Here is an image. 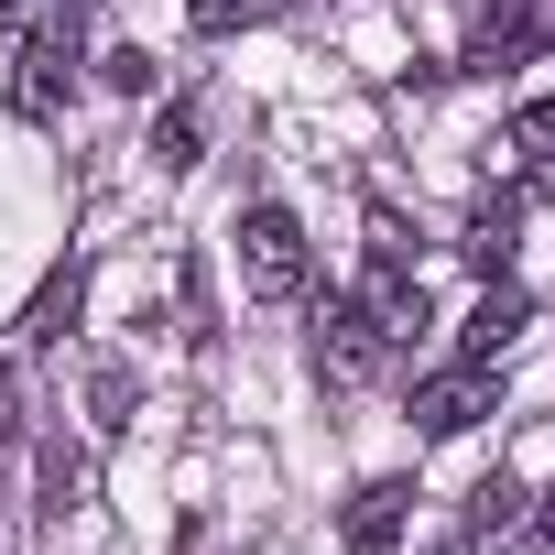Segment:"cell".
I'll use <instances>...</instances> for the list:
<instances>
[{
  "instance_id": "1",
  "label": "cell",
  "mask_w": 555,
  "mask_h": 555,
  "mask_svg": "<svg viewBox=\"0 0 555 555\" xmlns=\"http://www.w3.org/2000/svg\"><path fill=\"white\" fill-rule=\"evenodd\" d=\"M240 284L261 295V306H295L306 295V229H295V207H250L240 218Z\"/></svg>"
},
{
  "instance_id": "2",
  "label": "cell",
  "mask_w": 555,
  "mask_h": 555,
  "mask_svg": "<svg viewBox=\"0 0 555 555\" xmlns=\"http://www.w3.org/2000/svg\"><path fill=\"white\" fill-rule=\"evenodd\" d=\"M66 88H77V12H66V23L34 12V34H23V55H12V109H23V120H55Z\"/></svg>"
},
{
  "instance_id": "3",
  "label": "cell",
  "mask_w": 555,
  "mask_h": 555,
  "mask_svg": "<svg viewBox=\"0 0 555 555\" xmlns=\"http://www.w3.org/2000/svg\"><path fill=\"white\" fill-rule=\"evenodd\" d=\"M382 349H392V338L371 327V306H360V295H327V306H317V360H327L338 382H371V371H382Z\"/></svg>"
},
{
  "instance_id": "4",
  "label": "cell",
  "mask_w": 555,
  "mask_h": 555,
  "mask_svg": "<svg viewBox=\"0 0 555 555\" xmlns=\"http://www.w3.org/2000/svg\"><path fill=\"white\" fill-rule=\"evenodd\" d=\"M490 392H501V382H490L479 360H457V371H436V382L414 392V436H468V425L490 414Z\"/></svg>"
},
{
  "instance_id": "5",
  "label": "cell",
  "mask_w": 555,
  "mask_h": 555,
  "mask_svg": "<svg viewBox=\"0 0 555 555\" xmlns=\"http://www.w3.org/2000/svg\"><path fill=\"white\" fill-rule=\"evenodd\" d=\"M522 44H544V0H490V23L468 34V77H501Z\"/></svg>"
},
{
  "instance_id": "6",
  "label": "cell",
  "mask_w": 555,
  "mask_h": 555,
  "mask_svg": "<svg viewBox=\"0 0 555 555\" xmlns=\"http://www.w3.org/2000/svg\"><path fill=\"white\" fill-rule=\"evenodd\" d=\"M360 306H371V327H382V338H414V327H425V284H414V261H382V250H371Z\"/></svg>"
},
{
  "instance_id": "7",
  "label": "cell",
  "mask_w": 555,
  "mask_h": 555,
  "mask_svg": "<svg viewBox=\"0 0 555 555\" xmlns=\"http://www.w3.org/2000/svg\"><path fill=\"white\" fill-rule=\"evenodd\" d=\"M522 317H533V295H522V284H490V295H479V317L457 327V360L501 371V349H512V327H522Z\"/></svg>"
},
{
  "instance_id": "8",
  "label": "cell",
  "mask_w": 555,
  "mask_h": 555,
  "mask_svg": "<svg viewBox=\"0 0 555 555\" xmlns=\"http://www.w3.org/2000/svg\"><path fill=\"white\" fill-rule=\"evenodd\" d=\"M414 522V479H371L349 501V555H392V533Z\"/></svg>"
},
{
  "instance_id": "9",
  "label": "cell",
  "mask_w": 555,
  "mask_h": 555,
  "mask_svg": "<svg viewBox=\"0 0 555 555\" xmlns=\"http://www.w3.org/2000/svg\"><path fill=\"white\" fill-rule=\"evenodd\" d=\"M501 533H533V490H522L512 468H490V479L468 490V544H501Z\"/></svg>"
},
{
  "instance_id": "10",
  "label": "cell",
  "mask_w": 555,
  "mask_h": 555,
  "mask_svg": "<svg viewBox=\"0 0 555 555\" xmlns=\"http://www.w3.org/2000/svg\"><path fill=\"white\" fill-rule=\"evenodd\" d=\"M512 229H522V196H479V207H468V240H457V250H468L479 272H501V261H512Z\"/></svg>"
},
{
  "instance_id": "11",
  "label": "cell",
  "mask_w": 555,
  "mask_h": 555,
  "mask_svg": "<svg viewBox=\"0 0 555 555\" xmlns=\"http://www.w3.org/2000/svg\"><path fill=\"white\" fill-rule=\"evenodd\" d=\"M196 142H207V120H196V99H175V109L153 120V164H175V175H185V164H196Z\"/></svg>"
},
{
  "instance_id": "12",
  "label": "cell",
  "mask_w": 555,
  "mask_h": 555,
  "mask_svg": "<svg viewBox=\"0 0 555 555\" xmlns=\"http://www.w3.org/2000/svg\"><path fill=\"white\" fill-rule=\"evenodd\" d=\"M77 501H88V457H66V447H44V512L66 522Z\"/></svg>"
},
{
  "instance_id": "13",
  "label": "cell",
  "mask_w": 555,
  "mask_h": 555,
  "mask_svg": "<svg viewBox=\"0 0 555 555\" xmlns=\"http://www.w3.org/2000/svg\"><path fill=\"white\" fill-rule=\"evenodd\" d=\"M512 153H555V99H522L512 109Z\"/></svg>"
},
{
  "instance_id": "14",
  "label": "cell",
  "mask_w": 555,
  "mask_h": 555,
  "mask_svg": "<svg viewBox=\"0 0 555 555\" xmlns=\"http://www.w3.org/2000/svg\"><path fill=\"white\" fill-rule=\"evenodd\" d=\"M66 317H77V272H66V284H44V306H34L23 338H66Z\"/></svg>"
},
{
  "instance_id": "15",
  "label": "cell",
  "mask_w": 555,
  "mask_h": 555,
  "mask_svg": "<svg viewBox=\"0 0 555 555\" xmlns=\"http://www.w3.org/2000/svg\"><path fill=\"white\" fill-rule=\"evenodd\" d=\"M185 12H196V34H229V23H261L272 0H185Z\"/></svg>"
},
{
  "instance_id": "16",
  "label": "cell",
  "mask_w": 555,
  "mask_h": 555,
  "mask_svg": "<svg viewBox=\"0 0 555 555\" xmlns=\"http://www.w3.org/2000/svg\"><path fill=\"white\" fill-rule=\"evenodd\" d=\"M109 88H153V55L142 44H109Z\"/></svg>"
},
{
  "instance_id": "17",
  "label": "cell",
  "mask_w": 555,
  "mask_h": 555,
  "mask_svg": "<svg viewBox=\"0 0 555 555\" xmlns=\"http://www.w3.org/2000/svg\"><path fill=\"white\" fill-rule=\"evenodd\" d=\"M99 425H131V371H99Z\"/></svg>"
},
{
  "instance_id": "18",
  "label": "cell",
  "mask_w": 555,
  "mask_h": 555,
  "mask_svg": "<svg viewBox=\"0 0 555 555\" xmlns=\"http://www.w3.org/2000/svg\"><path fill=\"white\" fill-rule=\"evenodd\" d=\"M425 555H479V544H468V533H436V544H425Z\"/></svg>"
},
{
  "instance_id": "19",
  "label": "cell",
  "mask_w": 555,
  "mask_h": 555,
  "mask_svg": "<svg viewBox=\"0 0 555 555\" xmlns=\"http://www.w3.org/2000/svg\"><path fill=\"white\" fill-rule=\"evenodd\" d=\"M0 436H12V360H0Z\"/></svg>"
},
{
  "instance_id": "20",
  "label": "cell",
  "mask_w": 555,
  "mask_h": 555,
  "mask_svg": "<svg viewBox=\"0 0 555 555\" xmlns=\"http://www.w3.org/2000/svg\"><path fill=\"white\" fill-rule=\"evenodd\" d=\"M533 533H544V544H555V501H544V512H533Z\"/></svg>"
}]
</instances>
